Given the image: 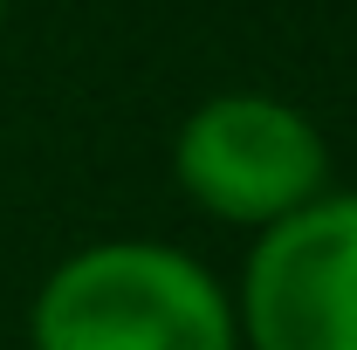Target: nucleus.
I'll use <instances>...</instances> for the list:
<instances>
[{
	"mask_svg": "<svg viewBox=\"0 0 357 350\" xmlns=\"http://www.w3.org/2000/svg\"><path fill=\"white\" fill-rule=\"evenodd\" d=\"M28 350H241L234 296L172 241H89L42 275Z\"/></svg>",
	"mask_w": 357,
	"mask_h": 350,
	"instance_id": "nucleus-1",
	"label": "nucleus"
},
{
	"mask_svg": "<svg viewBox=\"0 0 357 350\" xmlns=\"http://www.w3.org/2000/svg\"><path fill=\"white\" fill-rule=\"evenodd\" d=\"M172 178L206 220L261 234L330 192V137L289 96L220 89L185 110L172 137Z\"/></svg>",
	"mask_w": 357,
	"mask_h": 350,
	"instance_id": "nucleus-2",
	"label": "nucleus"
},
{
	"mask_svg": "<svg viewBox=\"0 0 357 350\" xmlns=\"http://www.w3.org/2000/svg\"><path fill=\"white\" fill-rule=\"evenodd\" d=\"M227 296L241 350H357V185L261 227Z\"/></svg>",
	"mask_w": 357,
	"mask_h": 350,
	"instance_id": "nucleus-3",
	"label": "nucleus"
},
{
	"mask_svg": "<svg viewBox=\"0 0 357 350\" xmlns=\"http://www.w3.org/2000/svg\"><path fill=\"white\" fill-rule=\"evenodd\" d=\"M0 14H7V0H0Z\"/></svg>",
	"mask_w": 357,
	"mask_h": 350,
	"instance_id": "nucleus-4",
	"label": "nucleus"
}]
</instances>
